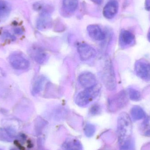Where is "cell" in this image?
Segmentation results:
<instances>
[{
	"label": "cell",
	"instance_id": "1",
	"mask_svg": "<svg viewBox=\"0 0 150 150\" xmlns=\"http://www.w3.org/2000/svg\"><path fill=\"white\" fill-rule=\"evenodd\" d=\"M132 121L130 117L127 113H122L118 120V135L121 144L132 138Z\"/></svg>",
	"mask_w": 150,
	"mask_h": 150
},
{
	"label": "cell",
	"instance_id": "2",
	"mask_svg": "<svg viewBox=\"0 0 150 150\" xmlns=\"http://www.w3.org/2000/svg\"><path fill=\"white\" fill-rule=\"evenodd\" d=\"M102 78L105 86L108 91H113L117 87L116 77L112 63L110 59L106 60L102 71Z\"/></svg>",
	"mask_w": 150,
	"mask_h": 150
},
{
	"label": "cell",
	"instance_id": "3",
	"mask_svg": "<svg viewBox=\"0 0 150 150\" xmlns=\"http://www.w3.org/2000/svg\"><path fill=\"white\" fill-rule=\"evenodd\" d=\"M100 91V88L97 85L91 88L85 89L80 92L76 97V104L80 107L87 105L98 95Z\"/></svg>",
	"mask_w": 150,
	"mask_h": 150
},
{
	"label": "cell",
	"instance_id": "4",
	"mask_svg": "<svg viewBox=\"0 0 150 150\" xmlns=\"http://www.w3.org/2000/svg\"><path fill=\"white\" fill-rule=\"evenodd\" d=\"M128 102V96L127 91L122 90L108 99V107L111 112H117L124 108Z\"/></svg>",
	"mask_w": 150,
	"mask_h": 150
},
{
	"label": "cell",
	"instance_id": "5",
	"mask_svg": "<svg viewBox=\"0 0 150 150\" xmlns=\"http://www.w3.org/2000/svg\"><path fill=\"white\" fill-rule=\"evenodd\" d=\"M134 70L137 76L146 81H150V63L144 59L137 61Z\"/></svg>",
	"mask_w": 150,
	"mask_h": 150
},
{
	"label": "cell",
	"instance_id": "6",
	"mask_svg": "<svg viewBox=\"0 0 150 150\" xmlns=\"http://www.w3.org/2000/svg\"><path fill=\"white\" fill-rule=\"evenodd\" d=\"M9 61L12 67L18 70H25L30 67L29 61L18 54H11L9 58Z\"/></svg>",
	"mask_w": 150,
	"mask_h": 150
},
{
	"label": "cell",
	"instance_id": "7",
	"mask_svg": "<svg viewBox=\"0 0 150 150\" xmlns=\"http://www.w3.org/2000/svg\"><path fill=\"white\" fill-rule=\"evenodd\" d=\"M77 51L81 60H89L94 58L96 52L93 47L86 44H79L77 47Z\"/></svg>",
	"mask_w": 150,
	"mask_h": 150
},
{
	"label": "cell",
	"instance_id": "8",
	"mask_svg": "<svg viewBox=\"0 0 150 150\" xmlns=\"http://www.w3.org/2000/svg\"><path fill=\"white\" fill-rule=\"evenodd\" d=\"M78 81L82 87L88 89L97 85V79L95 75L91 72H84L79 75Z\"/></svg>",
	"mask_w": 150,
	"mask_h": 150
},
{
	"label": "cell",
	"instance_id": "9",
	"mask_svg": "<svg viewBox=\"0 0 150 150\" xmlns=\"http://www.w3.org/2000/svg\"><path fill=\"white\" fill-rule=\"evenodd\" d=\"M29 52L31 57L39 64H43L47 59V54L43 48L38 46L32 47Z\"/></svg>",
	"mask_w": 150,
	"mask_h": 150
},
{
	"label": "cell",
	"instance_id": "10",
	"mask_svg": "<svg viewBox=\"0 0 150 150\" xmlns=\"http://www.w3.org/2000/svg\"><path fill=\"white\" fill-rule=\"evenodd\" d=\"M119 40L120 45L122 47L133 46L136 43L134 35L127 30H123L121 31Z\"/></svg>",
	"mask_w": 150,
	"mask_h": 150
},
{
	"label": "cell",
	"instance_id": "11",
	"mask_svg": "<svg viewBox=\"0 0 150 150\" xmlns=\"http://www.w3.org/2000/svg\"><path fill=\"white\" fill-rule=\"evenodd\" d=\"M119 10V4L115 0L109 1L105 5L103 10V15L107 19H111L115 17Z\"/></svg>",
	"mask_w": 150,
	"mask_h": 150
},
{
	"label": "cell",
	"instance_id": "12",
	"mask_svg": "<svg viewBox=\"0 0 150 150\" xmlns=\"http://www.w3.org/2000/svg\"><path fill=\"white\" fill-rule=\"evenodd\" d=\"M87 33L91 38L96 41H101L106 38V33L98 25L93 24L87 27Z\"/></svg>",
	"mask_w": 150,
	"mask_h": 150
},
{
	"label": "cell",
	"instance_id": "13",
	"mask_svg": "<svg viewBox=\"0 0 150 150\" xmlns=\"http://www.w3.org/2000/svg\"><path fill=\"white\" fill-rule=\"evenodd\" d=\"M52 20L49 13H40L37 21V28L40 30H46L51 27Z\"/></svg>",
	"mask_w": 150,
	"mask_h": 150
},
{
	"label": "cell",
	"instance_id": "14",
	"mask_svg": "<svg viewBox=\"0 0 150 150\" xmlns=\"http://www.w3.org/2000/svg\"><path fill=\"white\" fill-rule=\"evenodd\" d=\"M16 130L11 127L0 129V140L3 142H11L16 137Z\"/></svg>",
	"mask_w": 150,
	"mask_h": 150
},
{
	"label": "cell",
	"instance_id": "15",
	"mask_svg": "<svg viewBox=\"0 0 150 150\" xmlns=\"http://www.w3.org/2000/svg\"><path fill=\"white\" fill-rule=\"evenodd\" d=\"M45 81V78L43 76H40L36 79L33 83L32 89V92L33 95H36L41 91Z\"/></svg>",
	"mask_w": 150,
	"mask_h": 150
},
{
	"label": "cell",
	"instance_id": "16",
	"mask_svg": "<svg viewBox=\"0 0 150 150\" xmlns=\"http://www.w3.org/2000/svg\"><path fill=\"white\" fill-rule=\"evenodd\" d=\"M63 148L64 150H82L81 144L75 139L67 140L63 144Z\"/></svg>",
	"mask_w": 150,
	"mask_h": 150
},
{
	"label": "cell",
	"instance_id": "17",
	"mask_svg": "<svg viewBox=\"0 0 150 150\" xmlns=\"http://www.w3.org/2000/svg\"><path fill=\"white\" fill-rule=\"evenodd\" d=\"M131 115L134 121H137L144 118L146 114L141 107L134 106L131 109Z\"/></svg>",
	"mask_w": 150,
	"mask_h": 150
},
{
	"label": "cell",
	"instance_id": "18",
	"mask_svg": "<svg viewBox=\"0 0 150 150\" xmlns=\"http://www.w3.org/2000/svg\"><path fill=\"white\" fill-rule=\"evenodd\" d=\"M78 5V0H63V7L64 10L69 13H74Z\"/></svg>",
	"mask_w": 150,
	"mask_h": 150
},
{
	"label": "cell",
	"instance_id": "19",
	"mask_svg": "<svg viewBox=\"0 0 150 150\" xmlns=\"http://www.w3.org/2000/svg\"><path fill=\"white\" fill-rule=\"evenodd\" d=\"M9 4L4 1L0 0V18H4L9 15L11 12Z\"/></svg>",
	"mask_w": 150,
	"mask_h": 150
},
{
	"label": "cell",
	"instance_id": "20",
	"mask_svg": "<svg viewBox=\"0 0 150 150\" xmlns=\"http://www.w3.org/2000/svg\"><path fill=\"white\" fill-rule=\"evenodd\" d=\"M127 93L129 98L133 101H139L142 99L141 92L133 87H129L127 91Z\"/></svg>",
	"mask_w": 150,
	"mask_h": 150
},
{
	"label": "cell",
	"instance_id": "21",
	"mask_svg": "<svg viewBox=\"0 0 150 150\" xmlns=\"http://www.w3.org/2000/svg\"><path fill=\"white\" fill-rule=\"evenodd\" d=\"M58 89L56 88L54 85H53L52 83H48L47 84L46 86V91L45 93L46 94V96H55L56 94V89Z\"/></svg>",
	"mask_w": 150,
	"mask_h": 150
},
{
	"label": "cell",
	"instance_id": "22",
	"mask_svg": "<svg viewBox=\"0 0 150 150\" xmlns=\"http://www.w3.org/2000/svg\"><path fill=\"white\" fill-rule=\"evenodd\" d=\"M121 150H135L134 144L131 138L121 144Z\"/></svg>",
	"mask_w": 150,
	"mask_h": 150
},
{
	"label": "cell",
	"instance_id": "23",
	"mask_svg": "<svg viewBox=\"0 0 150 150\" xmlns=\"http://www.w3.org/2000/svg\"><path fill=\"white\" fill-rule=\"evenodd\" d=\"M101 111L100 105L98 103L93 104L90 108V112L92 115L98 114Z\"/></svg>",
	"mask_w": 150,
	"mask_h": 150
},
{
	"label": "cell",
	"instance_id": "24",
	"mask_svg": "<svg viewBox=\"0 0 150 150\" xmlns=\"http://www.w3.org/2000/svg\"><path fill=\"white\" fill-rule=\"evenodd\" d=\"M94 130H95V128L94 127L93 125L91 124H88L86 125V127L85 131H86V134H89V136L91 135V134H93L94 133Z\"/></svg>",
	"mask_w": 150,
	"mask_h": 150
},
{
	"label": "cell",
	"instance_id": "25",
	"mask_svg": "<svg viewBox=\"0 0 150 150\" xmlns=\"http://www.w3.org/2000/svg\"><path fill=\"white\" fill-rule=\"evenodd\" d=\"M145 8L147 10L150 11V0L145 1Z\"/></svg>",
	"mask_w": 150,
	"mask_h": 150
},
{
	"label": "cell",
	"instance_id": "26",
	"mask_svg": "<svg viewBox=\"0 0 150 150\" xmlns=\"http://www.w3.org/2000/svg\"><path fill=\"white\" fill-rule=\"evenodd\" d=\"M5 76V74L3 70L0 68V81L3 79L4 78Z\"/></svg>",
	"mask_w": 150,
	"mask_h": 150
},
{
	"label": "cell",
	"instance_id": "27",
	"mask_svg": "<svg viewBox=\"0 0 150 150\" xmlns=\"http://www.w3.org/2000/svg\"><path fill=\"white\" fill-rule=\"evenodd\" d=\"M14 32H15L16 34H19V35L22 34L23 33V30H22V29H20V28H16V29H15V30H14Z\"/></svg>",
	"mask_w": 150,
	"mask_h": 150
},
{
	"label": "cell",
	"instance_id": "28",
	"mask_svg": "<svg viewBox=\"0 0 150 150\" xmlns=\"http://www.w3.org/2000/svg\"><path fill=\"white\" fill-rule=\"evenodd\" d=\"M91 1L95 4H100L102 3L103 0H91Z\"/></svg>",
	"mask_w": 150,
	"mask_h": 150
},
{
	"label": "cell",
	"instance_id": "29",
	"mask_svg": "<svg viewBox=\"0 0 150 150\" xmlns=\"http://www.w3.org/2000/svg\"><path fill=\"white\" fill-rule=\"evenodd\" d=\"M147 38H148V40L150 42V29L149 30V33H148Z\"/></svg>",
	"mask_w": 150,
	"mask_h": 150
},
{
	"label": "cell",
	"instance_id": "30",
	"mask_svg": "<svg viewBox=\"0 0 150 150\" xmlns=\"http://www.w3.org/2000/svg\"><path fill=\"white\" fill-rule=\"evenodd\" d=\"M19 150H25V148H24V149H19ZM11 150H18L16 149H11Z\"/></svg>",
	"mask_w": 150,
	"mask_h": 150
},
{
	"label": "cell",
	"instance_id": "31",
	"mask_svg": "<svg viewBox=\"0 0 150 150\" xmlns=\"http://www.w3.org/2000/svg\"><path fill=\"white\" fill-rule=\"evenodd\" d=\"M0 150H3L2 149H1V148H0Z\"/></svg>",
	"mask_w": 150,
	"mask_h": 150
}]
</instances>
